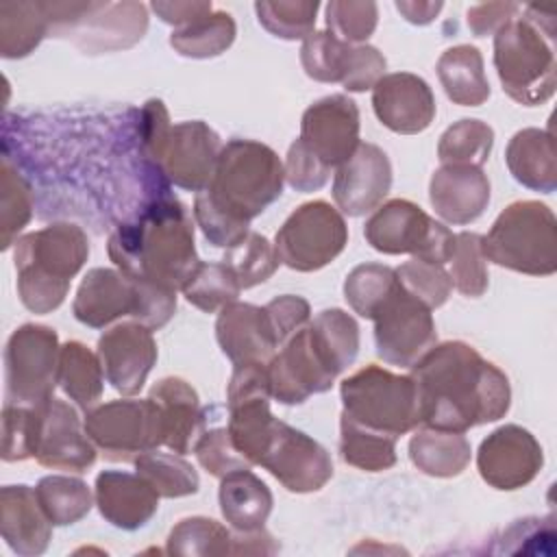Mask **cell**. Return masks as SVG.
<instances>
[{"mask_svg": "<svg viewBox=\"0 0 557 557\" xmlns=\"http://www.w3.org/2000/svg\"><path fill=\"white\" fill-rule=\"evenodd\" d=\"M379 22V7L374 2L333 0L326 4V28L348 44L366 41Z\"/></svg>", "mask_w": 557, "mask_h": 557, "instance_id": "obj_50", "label": "cell"}, {"mask_svg": "<svg viewBox=\"0 0 557 557\" xmlns=\"http://www.w3.org/2000/svg\"><path fill=\"white\" fill-rule=\"evenodd\" d=\"M265 368L270 394L283 405H300L309 396L331 389L342 374L309 322L272 355Z\"/></svg>", "mask_w": 557, "mask_h": 557, "instance_id": "obj_12", "label": "cell"}, {"mask_svg": "<svg viewBox=\"0 0 557 557\" xmlns=\"http://www.w3.org/2000/svg\"><path fill=\"white\" fill-rule=\"evenodd\" d=\"M33 218V189L17 168L4 157L0 165V231L2 248L17 242V233Z\"/></svg>", "mask_w": 557, "mask_h": 557, "instance_id": "obj_43", "label": "cell"}, {"mask_svg": "<svg viewBox=\"0 0 557 557\" xmlns=\"http://www.w3.org/2000/svg\"><path fill=\"white\" fill-rule=\"evenodd\" d=\"M494 65L507 96L524 107L542 104L555 94L553 48L524 17H513L494 33Z\"/></svg>", "mask_w": 557, "mask_h": 557, "instance_id": "obj_8", "label": "cell"}, {"mask_svg": "<svg viewBox=\"0 0 557 557\" xmlns=\"http://www.w3.org/2000/svg\"><path fill=\"white\" fill-rule=\"evenodd\" d=\"M59 335L44 324H22L7 342V403L37 407L54 396L59 374Z\"/></svg>", "mask_w": 557, "mask_h": 557, "instance_id": "obj_10", "label": "cell"}, {"mask_svg": "<svg viewBox=\"0 0 557 557\" xmlns=\"http://www.w3.org/2000/svg\"><path fill=\"white\" fill-rule=\"evenodd\" d=\"M85 433L111 459H135L163 444V420L150 400H111L85 411Z\"/></svg>", "mask_w": 557, "mask_h": 557, "instance_id": "obj_13", "label": "cell"}, {"mask_svg": "<svg viewBox=\"0 0 557 557\" xmlns=\"http://www.w3.org/2000/svg\"><path fill=\"white\" fill-rule=\"evenodd\" d=\"M392 187V163L387 154L368 141L337 168L333 181V200L346 215H363L374 211Z\"/></svg>", "mask_w": 557, "mask_h": 557, "instance_id": "obj_21", "label": "cell"}, {"mask_svg": "<svg viewBox=\"0 0 557 557\" xmlns=\"http://www.w3.org/2000/svg\"><path fill=\"white\" fill-rule=\"evenodd\" d=\"M398 285L396 270L383 263H361L344 281V298L361 318L374 320L383 302Z\"/></svg>", "mask_w": 557, "mask_h": 557, "instance_id": "obj_41", "label": "cell"}, {"mask_svg": "<svg viewBox=\"0 0 557 557\" xmlns=\"http://www.w3.org/2000/svg\"><path fill=\"white\" fill-rule=\"evenodd\" d=\"M233 533L202 516H191L181 520L168 537V553L170 555H185V557H209V555H231Z\"/></svg>", "mask_w": 557, "mask_h": 557, "instance_id": "obj_42", "label": "cell"}, {"mask_svg": "<svg viewBox=\"0 0 557 557\" xmlns=\"http://www.w3.org/2000/svg\"><path fill=\"white\" fill-rule=\"evenodd\" d=\"M481 250V235L479 233H457L455 252L450 257V281L463 296L476 298L483 296L487 289V265Z\"/></svg>", "mask_w": 557, "mask_h": 557, "instance_id": "obj_48", "label": "cell"}, {"mask_svg": "<svg viewBox=\"0 0 557 557\" xmlns=\"http://www.w3.org/2000/svg\"><path fill=\"white\" fill-rule=\"evenodd\" d=\"M215 337L233 363H268L278 348L263 307L231 302L220 309Z\"/></svg>", "mask_w": 557, "mask_h": 557, "instance_id": "obj_24", "label": "cell"}, {"mask_svg": "<svg viewBox=\"0 0 557 557\" xmlns=\"http://www.w3.org/2000/svg\"><path fill=\"white\" fill-rule=\"evenodd\" d=\"M37 500L52 527L74 524L85 518L94 505L87 483L78 476L48 474L35 485Z\"/></svg>", "mask_w": 557, "mask_h": 557, "instance_id": "obj_36", "label": "cell"}, {"mask_svg": "<svg viewBox=\"0 0 557 557\" xmlns=\"http://www.w3.org/2000/svg\"><path fill=\"white\" fill-rule=\"evenodd\" d=\"M35 426L37 411L35 407L7 403L2 409V459L4 461H24L35 457Z\"/></svg>", "mask_w": 557, "mask_h": 557, "instance_id": "obj_51", "label": "cell"}, {"mask_svg": "<svg viewBox=\"0 0 557 557\" xmlns=\"http://www.w3.org/2000/svg\"><path fill=\"white\" fill-rule=\"evenodd\" d=\"M235 20L226 11H211L209 15L191 22L189 26L174 28L170 46L189 59H211L222 54L235 41Z\"/></svg>", "mask_w": 557, "mask_h": 557, "instance_id": "obj_37", "label": "cell"}, {"mask_svg": "<svg viewBox=\"0 0 557 557\" xmlns=\"http://www.w3.org/2000/svg\"><path fill=\"white\" fill-rule=\"evenodd\" d=\"M148 398L159 407L163 420V444L185 455L200 435L205 416L196 389L181 376H165L152 385Z\"/></svg>", "mask_w": 557, "mask_h": 557, "instance_id": "obj_28", "label": "cell"}, {"mask_svg": "<svg viewBox=\"0 0 557 557\" xmlns=\"http://www.w3.org/2000/svg\"><path fill=\"white\" fill-rule=\"evenodd\" d=\"M422 424L437 431L466 433L509 411V379L466 342L429 348L413 366Z\"/></svg>", "mask_w": 557, "mask_h": 557, "instance_id": "obj_1", "label": "cell"}, {"mask_svg": "<svg viewBox=\"0 0 557 557\" xmlns=\"http://www.w3.org/2000/svg\"><path fill=\"white\" fill-rule=\"evenodd\" d=\"M87 257L89 239L78 224L54 222L17 237L13 261L22 305L33 313H50L61 307Z\"/></svg>", "mask_w": 557, "mask_h": 557, "instance_id": "obj_4", "label": "cell"}, {"mask_svg": "<svg viewBox=\"0 0 557 557\" xmlns=\"http://www.w3.org/2000/svg\"><path fill=\"white\" fill-rule=\"evenodd\" d=\"M544 463L540 442L518 424L492 431L479 446L481 479L496 490H518L531 483Z\"/></svg>", "mask_w": 557, "mask_h": 557, "instance_id": "obj_19", "label": "cell"}, {"mask_svg": "<svg viewBox=\"0 0 557 557\" xmlns=\"http://www.w3.org/2000/svg\"><path fill=\"white\" fill-rule=\"evenodd\" d=\"M298 139L326 168H339L361 144L355 100L344 94H331L313 102L302 113Z\"/></svg>", "mask_w": 557, "mask_h": 557, "instance_id": "obj_18", "label": "cell"}, {"mask_svg": "<svg viewBox=\"0 0 557 557\" xmlns=\"http://www.w3.org/2000/svg\"><path fill=\"white\" fill-rule=\"evenodd\" d=\"M470 442L463 433L420 429L409 442V457L418 470L429 476H457L470 463Z\"/></svg>", "mask_w": 557, "mask_h": 557, "instance_id": "obj_32", "label": "cell"}, {"mask_svg": "<svg viewBox=\"0 0 557 557\" xmlns=\"http://www.w3.org/2000/svg\"><path fill=\"white\" fill-rule=\"evenodd\" d=\"M194 453L198 463L213 476L222 479L224 474L239 470V468H250V463L239 455V450L235 448L228 429L226 426H218V429H209L202 431L198 435V440L194 442Z\"/></svg>", "mask_w": 557, "mask_h": 557, "instance_id": "obj_52", "label": "cell"}, {"mask_svg": "<svg viewBox=\"0 0 557 557\" xmlns=\"http://www.w3.org/2000/svg\"><path fill=\"white\" fill-rule=\"evenodd\" d=\"M320 2L315 0H278L257 2L255 11L259 24L278 39L296 41L307 39L315 26V13Z\"/></svg>", "mask_w": 557, "mask_h": 557, "instance_id": "obj_46", "label": "cell"}, {"mask_svg": "<svg viewBox=\"0 0 557 557\" xmlns=\"http://www.w3.org/2000/svg\"><path fill=\"white\" fill-rule=\"evenodd\" d=\"M283 181L285 168L270 146L231 139L220 150L211 183L196 194V224L209 244L231 248L250 233V220L281 196Z\"/></svg>", "mask_w": 557, "mask_h": 557, "instance_id": "obj_2", "label": "cell"}, {"mask_svg": "<svg viewBox=\"0 0 557 557\" xmlns=\"http://www.w3.org/2000/svg\"><path fill=\"white\" fill-rule=\"evenodd\" d=\"M139 281L122 270L94 268L78 285L72 311L74 318L91 329H102L122 315L139 311Z\"/></svg>", "mask_w": 557, "mask_h": 557, "instance_id": "obj_23", "label": "cell"}, {"mask_svg": "<svg viewBox=\"0 0 557 557\" xmlns=\"http://www.w3.org/2000/svg\"><path fill=\"white\" fill-rule=\"evenodd\" d=\"M435 213L448 224H470L490 202V181L476 165H442L429 183Z\"/></svg>", "mask_w": 557, "mask_h": 557, "instance_id": "obj_25", "label": "cell"}, {"mask_svg": "<svg viewBox=\"0 0 557 557\" xmlns=\"http://www.w3.org/2000/svg\"><path fill=\"white\" fill-rule=\"evenodd\" d=\"M518 4L516 2H487L476 4L468 9V28L476 37L494 35L498 28H503L509 20L516 17Z\"/></svg>", "mask_w": 557, "mask_h": 557, "instance_id": "obj_55", "label": "cell"}, {"mask_svg": "<svg viewBox=\"0 0 557 557\" xmlns=\"http://www.w3.org/2000/svg\"><path fill=\"white\" fill-rule=\"evenodd\" d=\"M107 248L117 270L131 278L150 281L174 292L183 289L200 265L191 218L168 194L150 200L133 222L120 224Z\"/></svg>", "mask_w": 557, "mask_h": 557, "instance_id": "obj_3", "label": "cell"}, {"mask_svg": "<svg viewBox=\"0 0 557 557\" xmlns=\"http://www.w3.org/2000/svg\"><path fill=\"white\" fill-rule=\"evenodd\" d=\"M348 242L344 215L326 200L300 205L276 231L274 250L281 263L296 272L329 265Z\"/></svg>", "mask_w": 557, "mask_h": 557, "instance_id": "obj_11", "label": "cell"}, {"mask_svg": "<svg viewBox=\"0 0 557 557\" xmlns=\"http://www.w3.org/2000/svg\"><path fill=\"white\" fill-rule=\"evenodd\" d=\"M259 466L265 468L285 490L296 494L318 492L333 476V461L326 448L281 420L276 422Z\"/></svg>", "mask_w": 557, "mask_h": 557, "instance_id": "obj_15", "label": "cell"}, {"mask_svg": "<svg viewBox=\"0 0 557 557\" xmlns=\"http://www.w3.org/2000/svg\"><path fill=\"white\" fill-rule=\"evenodd\" d=\"M0 533L9 548L22 557L41 555L52 535L37 494L28 485H4L0 490Z\"/></svg>", "mask_w": 557, "mask_h": 557, "instance_id": "obj_27", "label": "cell"}, {"mask_svg": "<svg viewBox=\"0 0 557 557\" xmlns=\"http://www.w3.org/2000/svg\"><path fill=\"white\" fill-rule=\"evenodd\" d=\"M222 263L235 274L242 289H250L268 281L276 272L281 261L274 246L263 235L250 231L235 246L226 248Z\"/></svg>", "mask_w": 557, "mask_h": 557, "instance_id": "obj_44", "label": "cell"}, {"mask_svg": "<svg viewBox=\"0 0 557 557\" xmlns=\"http://www.w3.org/2000/svg\"><path fill=\"white\" fill-rule=\"evenodd\" d=\"M159 492L139 474L104 470L96 476V505L100 516L117 529L135 531L159 509Z\"/></svg>", "mask_w": 557, "mask_h": 557, "instance_id": "obj_26", "label": "cell"}, {"mask_svg": "<svg viewBox=\"0 0 557 557\" xmlns=\"http://www.w3.org/2000/svg\"><path fill=\"white\" fill-rule=\"evenodd\" d=\"M442 2H416V0H398L396 9L405 15L411 24H429L435 20V15L442 11Z\"/></svg>", "mask_w": 557, "mask_h": 557, "instance_id": "obj_57", "label": "cell"}, {"mask_svg": "<svg viewBox=\"0 0 557 557\" xmlns=\"http://www.w3.org/2000/svg\"><path fill=\"white\" fill-rule=\"evenodd\" d=\"M396 278L407 294H411L416 300H420L431 311L442 307L453 292L450 274L442 265L420 261V259H411V261L398 265Z\"/></svg>", "mask_w": 557, "mask_h": 557, "instance_id": "obj_49", "label": "cell"}, {"mask_svg": "<svg viewBox=\"0 0 557 557\" xmlns=\"http://www.w3.org/2000/svg\"><path fill=\"white\" fill-rule=\"evenodd\" d=\"M220 509L235 531L263 529L272 511L270 487L248 468L233 470L220 479Z\"/></svg>", "mask_w": 557, "mask_h": 557, "instance_id": "obj_30", "label": "cell"}, {"mask_svg": "<svg viewBox=\"0 0 557 557\" xmlns=\"http://www.w3.org/2000/svg\"><path fill=\"white\" fill-rule=\"evenodd\" d=\"M487 261L531 276H548L557 270V222L540 200L511 202L481 235Z\"/></svg>", "mask_w": 557, "mask_h": 557, "instance_id": "obj_5", "label": "cell"}, {"mask_svg": "<svg viewBox=\"0 0 557 557\" xmlns=\"http://www.w3.org/2000/svg\"><path fill=\"white\" fill-rule=\"evenodd\" d=\"M263 309L278 346H283L296 331H300L311 315L309 302L302 296H294V294L272 298Z\"/></svg>", "mask_w": 557, "mask_h": 557, "instance_id": "obj_54", "label": "cell"}, {"mask_svg": "<svg viewBox=\"0 0 557 557\" xmlns=\"http://www.w3.org/2000/svg\"><path fill=\"white\" fill-rule=\"evenodd\" d=\"M505 161L511 176L533 189L550 194L557 187V159L550 131L522 128L518 131L505 150Z\"/></svg>", "mask_w": 557, "mask_h": 557, "instance_id": "obj_29", "label": "cell"}, {"mask_svg": "<svg viewBox=\"0 0 557 557\" xmlns=\"http://www.w3.org/2000/svg\"><path fill=\"white\" fill-rule=\"evenodd\" d=\"M152 11L161 17V22L165 24H172L174 28H183V26H189L191 22L209 15L213 11V4L211 2H198V0H183V2H152L150 4Z\"/></svg>", "mask_w": 557, "mask_h": 557, "instance_id": "obj_56", "label": "cell"}, {"mask_svg": "<svg viewBox=\"0 0 557 557\" xmlns=\"http://www.w3.org/2000/svg\"><path fill=\"white\" fill-rule=\"evenodd\" d=\"M50 33L46 2H2L0 4V54L22 59L30 54Z\"/></svg>", "mask_w": 557, "mask_h": 557, "instance_id": "obj_33", "label": "cell"}, {"mask_svg": "<svg viewBox=\"0 0 557 557\" xmlns=\"http://www.w3.org/2000/svg\"><path fill=\"white\" fill-rule=\"evenodd\" d=\"M355 59V46L342 41L331 30L311 33L302 39L300 63L305 74L320 83H342L346 81Z\"/></svg>", "mask_w": 557, "mask_h": 557, "instance_id": "obj_38", "label": "cell"}, {"mask_svg": "<svg viewBox=\"0 0 557 557\" xmlns=\"http://www.w3.org/2000/svg\"><path fill=\"white\" fill-rule=\"evenodd\" d=\"M35 411V459L46 468L85 472L96 461V444L83 433L76 409L52 396Z\"/></svg>", "mask_w": 557, "mask_h": 557, "instance_id": "obj_17", "label": "cell"}, {"mask_svg": "<svg viewBox=\"0 0 557 557\" xmlns=\"http://www.w3.org/2000/svg\"><path fill=\"white\" fill-rule=\"evenodd\" d=\"M50 37H67L89 54L135 46L146 28V7L137 2H46Z\"/></svg>", "mask_w": 557, "mask_h": 557, "instance_id": "obj_7", "label": "cell"}, {"mask_svg": "<svg viewBox=\"0 0 557 557\" xmlns=\"http://www.w3.org/2000/svg\"><path fill=\"white\" fill-rule=\"evenodd\" d=\"M344 411L355 422L400 437L422 424L418 387L411 374H394L370 363L342 381Z\"/></svg>", "mask_w": 557, "mask_h": 557, "instance_id": "obj_6", "label": "cell"}, {"mask_svg": "<svg viewBox=\"0 0 557 557\" xmlns=\"http://www.w3.org/2000/svg\"><path fill=\"white\" fill-rule=\"evenodd\" d=\"M366 242L385 255H411L413 259L444 265L455 252L457 235L426 215L416 202L394 198L376 207L363 228Z\"/></svg>", "mask_w": 557, "mask_h": 557, "instance_id": "obj_9", "label": "cell"}, {"mask_svg": "<svg viewBox=\"0 0 557 557\" xmlns=\"http://www.w3.org/2000/svg\"><path fill=\"white\" fill-rule=\"evenodd\" d=\"M396 440L394 435L368 429L346 413L339 420V453L348 466L366 472H381L396 463Z\"/></svg>", "mask_w": 557, "mask_h": 557, "instance_id": "obj_35", "label": "cell"}, {"mask_svg": "<svg viewBox=\"0 0 557 557\" xmlns=\"http://www.w3.org/2000/svg\"><path fill=\"white\" fill-rule=\"evenodd\" d=\"M494 146V131L481 120H459L444 131L437 144L442 165H476L481 168Z\"/></svg>", "mask_w": 557, "mask_h": 557, "instance_id": "obj_40", "label": "cell"}, {"mask_svg": "<svg viewBox=\"0 0 557 557\" xmlns=\"http://www.w3.org/2000/svg\"><path fill=\"white\" fill-rule=\"evenodd\" d=\"M372 107L381 124L400 135L422 133L435 117L429 83L411 72L385 74L372 87Z\"/></svg>", "mask_w": 557, "mask_h": 557, "instance_id": "obj_22", "label": "cell"}, {"mask_svg": "<svg viewBox=\"0 0 557 557\" xmlns=\"http://www.w3.org/2000/svg\"><path fill=\"white\" fill-rule=\"evenodd\" d=\"M285 178L296 191H315L329 181L331 168H326L300 139H296L285 159Z\"/></svg>", "mask_w": 557, "mask_h": 557, "instance_id": "obj_53", "label": "cell"}, {"mask_svg": "<svg viewBox=\"0 0 557 557\" xmlns=\"http://www.w3.org/2000/svg\"><path fill=\"white\" fill-rule=\"evenodd\" d=\"M437 76L446 96L461 107H479L490 98V83L479 48L461 44L442 52Z\"/></svg>", "mask_w": 557, "mask_h": 557, "instance_id": "obj_31", "label": "cell"}, {"mask_svg": "<svg viewBox=\"0 0 557 557\" xmlns=\"http://www.w3.org/2000/svg\"><path fill=\"white\" fill-rule=\"evenodd\" d=\"M309 324L337 368L344 372L359 352V326L355 318L342 309H324Z\"/></svg>", "mask_w": 557, "mask_h": 557, "instance_id": "obj_47", "label": "cell"}, {"mask_svg": "<svg viewBox=\"0 0 557 557\" xmlns=\"http://www.w3.org/2000/svg\"><path fill=\"white\" fill-rule=\"evenodd\" d=\"M98 357L113 389L133 396L144 387L157 361L152 331L139 322L117 324L98 339Z\"/></svg>", "mask_w": 557, "mask_h": 557, "instance_id": "obj_20", "label": "cell"}, {"mask_svg": "<svg viewBox=\"0 0 557 557\" xmlns=\"http://www.w3.org/2000/svg\"><path fill=\"white\" fill-rule=\"evenodd\" d=\"M374 342L385 363L411 368L437 342L431 309L398 283L374 315Z\"/></svg>", "mask_w": 557, "mask_h": 557, "instance_id": "obj_14", "label": "cell"}, {"mask_svg": "<svg viewBox=\"0 0 557 557\" xmlns=\"http://www.w3.org/2000/svg\"><path fill=\"white\" fill-rule=\"evenodd\" d=\"M102 361L81 342H65L59 352V387L85 411L102 396Z\"/></svg>", "mask_w": 557, "mask_h": 557, "instance_id": "obj_34", "label": "cell"}, {"mask_svg": "<svg viewBox=\"0 0 557 557\" xmlns=\"http://www.w3.org/2000/svg\"><path fill=\"white\" fill-rule=\"evenodd\" d=\"M181 292L187 298V302H191L200 311L213 313L235 302L242 287L235 274L222 261L218 263L200 261V265L196 268V272L189 276V281L183 285Z\"/></svg>", "mask_w": 557, "mask_h": 557, "instance_id": "obj_45", "label": "cell"}, {"mask_svg": "<svg viewBox=\"0 0 557 557\" xmlns=\"http://www.w3.org/2000/svg\"><path fill=\"white\" fill-rule=\"evenodd\" d=\"M133 461L137 472L163 498H178V496H189L198 492V485H200L198 472L178 453H159L154 448L137 455Z\"/></svg>", "mask_w": 557, "mask_h": 557, "instance_id": "obj_39", "label": "cell"}, {"mask_svg": "<svg viewBox=\"0 0 557 557\" xmlns=\"http://www.w3.org/2000/svg\"><path fill=\"white\" fill-rule=\"evenodd\" d=\"M222 141L202 120L170 126L157 170L172 185L187 191H202L211 183Z\"/></svg>", "mask_w": 557, "mask_h": 557, "instance_id": "obj_16", "label": "cell"}]
</instances>
